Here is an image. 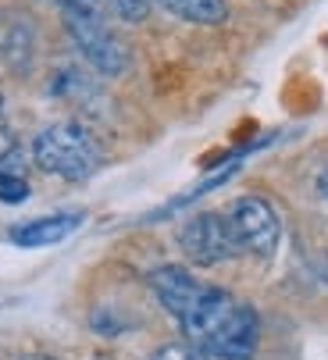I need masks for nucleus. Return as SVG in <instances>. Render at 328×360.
<instances>
[{
    "label": "nucleus",
    "mask_w": 328,
    "mask_h": 360,
    "mask_svg": "<svg viewBox=\"0 0 328 360\" xmlns=\"http://www.w3.org/2000/svg\"><path fill=\"white\" fill-rule=\"evenodd\" d=\"M150 289L168 311L182 335L217 360H253L260 342V321L250 303H239L232 292L196 282L186 268L164 264L150 271Z\"/></svg>",
    "instance_id": "1"
},
{
    "label": "nucleus",
    "mask_w": 328,
    "mask_h": 360,
    "mask_svg": "<svg viewBox=\"0 0 328 360\" xmlns=\"http://www.w3.org/2000/svg\"><path fill=\"white\" fill-rule=\"evenodd\" d=\"M61 18L75 50L89 61V68H96L107 79H118L129 68V46L107 22L103 0H68L61 8Z\"/></svg>",
    "instance_id": "2"
},
{
    "label": "nucleus",
    "mask_w": 328,
    "mask_h": 360,
    "mask_svg": "<svg viewBox=\"0 0 328 360\" xmlns=\"http://www.w3.org/2000/svg\"><path fill=\"white\" fill-rule=\"evenodd\" d=\"M32 161L39 172L65 182H86L100 168V146L79 122H53L32 139Z\"/></svg>",
    "instance_id": "3"
},
{
    "label": "nucleus",
    "mask_w": 328,
    "mask_h": 360,
    "mask_svg": "<svg viewBox=\"0 0 328 360\" xmlns=\"http://www.w3.org/2000/svg\"><path fill=\"white\" fill-rule=\"evenodd\" d=\"M225 221L239 243L243 253H253V257H271L282 239V225H279V214L267 200L260 196H239L229 203L225 211Z\"/></svg>",
    "instance_id": "4"
},
{
    "label": "nucleus",
    "mask_w": 328,
    "mask_h": 360,
    "mask_svg": "<svg viewBox=\"0 0 328 360\" xmlns=\"http://www.w3.org/2000/svg\"><path fill=\"white\" fill-rule=\"evenodd\" d=\"M179 246H182V253L189 257V261L200 264V268L225 264V261H232L236 253H243L236 236H232V229H229V221H225V214H210V211L193 214L179 229Z\"/></svg>",
    "instance_id": "5"
},
{
    "label": "nucleus",
    "mask_w": 328,
    "mask_h": 360,
    "mask_svg": "<svg viewBox=\"0 0 328 360\" xmlns=\"http://www.w3.org/2000/svg\"><path fill=\"white\" fill-rule=\"evenodd\" d=\"M79 225H82V214H79V211H65V214H46V218L22 221V225H15L8 236H11L15 246L36 250V246H53V243L68 239Z\"/></svg>",
    "instance_id": "6"
},
{
    "label": "nucleus",
    "mask_w": 328,
    "mask_h": 360,
    "mask_svg": "<svg viewBox=\"0 0 328 360\" xmlns=\"http://www.w3.org/2000/svg\"><path fill=\"white\" fill-rule=\"evenodd\" d=\"M146 4H157L189 25H222L229 18L225 0H146Z\"/></svg>",
    "instance_id": "7"
},
{
    "label": "nucleus",
    "mask_w": 328,
    "mask_h": 360,
    "mask_svg": "<svg viewBox=\"0 0 328 360\" xmlns=\"http://www.w3.org/2000/svg\"><path fill=\"white\" fill-rule=\"evenodd\" d=\"M32 25L25 18H15V22H0V50H4V58L22 72L25 65H32Z\"/></svg>",
    "instance_id": "8"
},
{
    "label": "nucleus",
    "mask_w": 328,
    "mask_h": 360,
    "mask_svg": "<svg viewBox=\"0 0 328 360\" xmlns=\"http://www.w3.org/2000/svg\"><path fill=\"white\" fill-rule=\"evenodd\" d=\"M25 200H29V182L0 168V203H25Z\"/></svg>",
    "instance_id": "9"
},
{
    "label": "nucleus",
    "mask_w": 328,
    "mask_h": 360,
    "mask_svg": "<svg viewBox=\"0 0 328 360\" xmlns=\"http://www.w3.org/2000/svg\"><path fill=\"white\" fill-rule=\"evenodd\" d=\"M150 360H210V356L193 342H168V346H160Z\"/></svg>",
    "instance_id": "10"
},
{
    "label": "nucleus",
    "mask_w": 328,
    "mask_h": 360,
    "mask_svg": "<svg viewBox=\"0 0 328 360\" xmlns=\"http://www.w3.org/2000/svg\"><path fill=\"white\" fill-rule=\"evenodd\" d=\"M103 8H107V11H115L122 22H143L146 11H150L146 0H103Z\"/></svg>",
    "instance_id": "11"
},
{
    "label": "nucleus",
    "mask_w": 328,
    "mask_h": 360,
    "mask_svg": "<svg viewBox=\"0 0 328 360\" xmlns=\"http://www.w3.org/2000/svg\"><path fill=\"white\" fill-rule=\"evenodd\" d=\"M317 193H321V200L328 203V168H324V172L317 175Z\"/></svg>",
    "instance_id": "12"
},
{
    "label": "nucleus",
    "mask_w": 328,
    "mask_h": 360,
    "mask_svg": "<svg viewBox=\"0 0 328 360\" xmlns=\"http://www.w3.org/2000/svg\"><path fill=\"white\" fill-rule=\"evenodd\" d=\"M324 275H328V271H324Z\"/></svg>",
    "instance_id": "13"
}]
</instances>
